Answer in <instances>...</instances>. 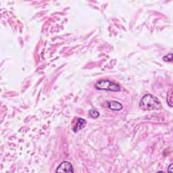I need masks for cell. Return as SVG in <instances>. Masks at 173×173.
<instances>
[{
  "label": "cell",
  "instance_id": "52a82bcc",
  "mask_svg": "<svg viewBox=\"0 0 173 173\" xmlns=\"http://www.w3.org/2000/svg\"><path fill=\"white\" fill-rule=\"evenodd\" d=\"M89 114L91 117L93 118H97L98 116H100V113L95 110H91L89 112Z\"/></svg>",
  "mask_w": 173,
  "mask_h": 173
},
{
  "label": "cell",
  "instance_id": "6da1fadb",
  "mask_svg": "<svg viewBox=\"0 0 173 173\" xmlns=\"http://www.w3.org/2000/svg\"><path fill=\"white\" fill-rule=\"evenodd\" d=\"M139 106L145 111L157 110L162 108L160 100L156 97L151 94H147L143 96L140 101Z\"/></svg>",
  "mask_w": 173,
  "mask_h": 173
},
{
  "label": "cell",
  "instance_id": "7a4b0ae2",
  "mask_svg": "<svg viewBox=\"0 0 173 173\" xmlns=\"http://www.w3.org/2000/svg\"><path fill=\"white\" fill-rule=\"evenodd\" d=\"M95 88L98 90H106L117 92L120 90L118 85L108 80H101L95 84Z\"/></svg>",
  "mask_w": 173,
  "mask_h": 173
},
{
  "label": "cell",
  "instance_id": "8992f818",
  "mask_svg": "<svg viewBox=\"0 0 173 173\" xmlns=\"http://www.w3.org/2000/svg\"><path fill=\"white\" fill-rule=\"evenodd\" d=\"M172 89H171L169 93H168V96H167V103L169 105V106L172 107Z\"/></svg>",
  "mask_w": 173,
  "mask_h": 173
},
{
  "label": "cell",
  "instance_id": "9c48e42d",
  "mask_svg": "<svg viewBox=\"0 0 173 173\" xmlns=\"http://www.w3.org/2000/svg\"><path fill=\"white\" fill-rule=\"evenodd\" d=\"M168 172H170V173H172V164H171V165L169 166L168 169Z\"/></svg>",
  "mask_w": 173,
  "mask_h": 173
},
{
  "label": "cell",
  "instance_id": "277c9868",
  "mask_svg": "<svg viewBox=\"0 0 173 173\" xmlns=\"http://www.w3.org/2000/svg\"><path fill=\"white\" fill-rule=\"evenodd\" d=\"M87 123V121L83 118H78L77 120V123L76 124V125L75 127L72 129L73 131L75 133H77L79 130L83 129L85 127V124Z\"/></svg>",
  "mask_w": 173,
  "mask_h": 173
},
{
  "label": "cell",
  "instance_id": "3957f363",
  "mask_svg": "<svg viewBox=\"0 0 173 173\" xmlns=\"http://www.w3.org/2000/svg\"><path fill=\"white\" fill-rule=\"evenodd\" d=\"M75 170L73 168L72 164L69 162H63L58 166L56 172H66L70 173L74 172Z\"/></svg>",
  "mask_w": 173,
  "mask_h": 173
},
{
  "label": "cell",
  "instance_id": "ba28073f",
  "mask_svg": "<svg viewBox=\"0 0 173 173\" xmlns=\"http://www.w3.org/2000/svg\"><path fill=\"white\" fill-rule=\"evenodd\" d=\"M164 60L165 62H172V53H169L164 57Z\"/></svg>",
  "mask_w": 173,
  "mask_h": 173
},
{
  "label": "cell",
  "instance_id": "5b68a950",
  "mask_svg": "<svg viewBox=\"0 0 173 173\" xmlns=\"http://www.w3.org/2000/svg\"><path fill=\"white\" fill-rule=\"evenodd\" d=\"M108 107L114 111H119V110L123 109V105L118 101H112L108 103Z\"/></svg>",
  "mask_w": 173,
  "mask_h": 173
}]
</instances>
